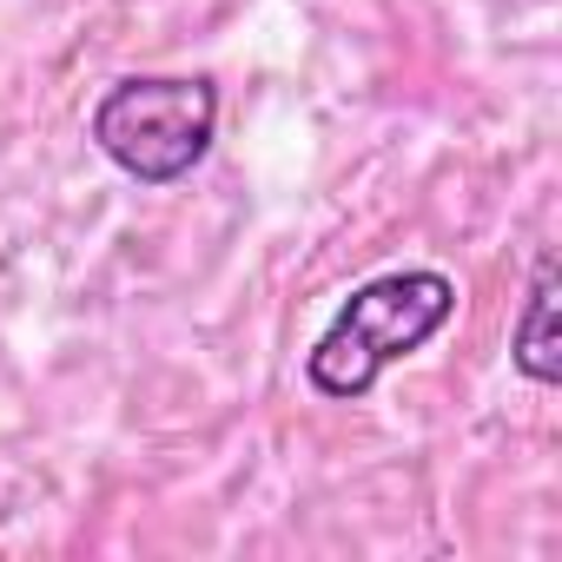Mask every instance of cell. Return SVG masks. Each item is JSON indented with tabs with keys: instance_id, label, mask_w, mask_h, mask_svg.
I'll return each mask as SVG.
<instances>
[{
	"instance_id": "2",
	"label": "cell",
	"mask_w": 562,
	"mask_h": 562,
	"mask_svg": "<svg viewBox=\"0 0 562 562\" xmlns=\"http://www.w3.org/2000/svg\"><path fill=\"white\" fill-rule=\"evenodd\" d=\"M93 146L139 186H179L218 139V87L205 74H126L93 100Z\"/></svg>"
},
{
	"instance_id": "1",
	"label": "cell",
	"mask_w": 562,
	"mask_h": 562,
	"mask_svg": "<svg viewBox=\"0 0 562 562\" xmlns=\"http://www.w3.org/2000/svg\"><path fill=\"white\" fill-rule=\"evenodd\" d=\"M457 318V278L437 265H411V271H384L338 305V318L318 331V345L305 351V378L318 397L358 404L378 391V378L424 351L443 325Z\"/></svg>"
},
{
	"instance_id": "3",
	"label": "cell",
	"mask_w": 562,
	"mask_h": 562,
	"mask_svg": "<svg viewBox=\"0 0 562 562\" xmlns=\"http://www.w3.org/2000/svg\"><path fill=\"white\" fill-rule=\"evenodd\" d=\"M555 258L542 251L536 258V278H529V299H522V318H516V338H509V364L529 378V384H555L562 378V358H555Z\"/></svg>"
}]
</instances>
